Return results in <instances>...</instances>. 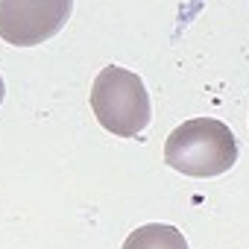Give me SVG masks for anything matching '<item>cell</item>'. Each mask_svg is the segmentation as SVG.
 Returning <instances> with one entry per match:
<instances>
[{
    "label": "cell",
    "mask_w": 249,
    "mask_h": 249,
    "mask_svg": "<svg viewBox=\"0 0 249 249\" xmlns=\"http://www.w3.org/2000/svg\"><path fill=\"white\" fill-rule=\"evenodd\" d=\"M167 167L194 176L211 179L226 173L237 161V141L231 129L217 117H194L185 120L164 141Z\"/></svg>",
    "instance_id": "obj_1"
},
{
    "label": "cell",
    "mask_w": 249,
    "mask_h": 249,
    "mask_svg": "<svg viewBox=\"0 0 249 249\" xmlns=\"http://www.w3.org/2000/svg\"><path fill=\"white\" fill-rule=\"evenodd\" d=\"M91 108L100 126L117 138H132L147 129L153 117L147 85L138 73L106 65L91 85Z\"/></svg>",
    "instance_id": "obj_2"
},
{
    "label": "cell",
    "mask_w": 249,
    "mask_h": 249,
    "mask_svg": "<svg viewBox=\"0 0 249 249\" xmlns=\"http://www.w3.org/2000/svg\"><path fill=\"white\" fill-rule=\"evenodd\" d=\"M73 0H0V38L36 47L53 38L71 18Z\"/></svg>",
    "instance_id": "obj_3"
},
{
    "label": "cell",
    "mask_w": 249,
    "mask_h": 249,
    "mask_svg": "<svg viewBox=\"0 0 249 249\" xmlns=\"http://www.w3.org/2000/svg\"><path fill=\"white\" fill-rule=\"evenodd\" d=\"M120 249H188V240L182 237V231L176 226L167 223H147L138 226Z\"/></svg>",
    "instance_id": "obj_4"
},
{
    "label": "cell",
    "mask_w": 249,
    "mask_h": 249,
    "mask_svg": "<svg viewBox=\"0 0 249 249\" xmlns=\"http://www.w3.org/2000/svg\"><path fill=\"white\" fill-rule=\"evenodd\" d=\"M3 97H6V85H3V76H0V103H3Z\"/></svg>",
    "instance_id": "obj_5"
}]
</instances>
